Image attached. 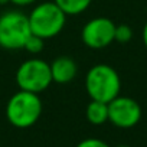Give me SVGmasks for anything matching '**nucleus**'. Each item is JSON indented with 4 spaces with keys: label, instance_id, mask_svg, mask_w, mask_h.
Instances as JSON below:
<instances>
[{
    "label": "nucleus",
    "instance_id": "5",
    "mask_svg": "<svg viewBox=\"0 0 147 147\" xmlns=\"http://www.w3.org/2000/svg\"><path fill=\"white\" fill-rule=\"evenodd\" d=\"M16 84L23 91L40 94L52 84L49 63L39 58L25 61L16 71Z\"/></svg>",
    "mask_w": 147,
    "mask_h": 147
},
{
    "label": "nucleus",
    "instance_id": "6",
    "mask_svg": "<svg viewBox=\"0 0 147 147\" xmlns=\"http://www.w3.org/2000/svg\"><path fill=\"white\" fill-rule=\"evenodd\" d=\"M115 23L108 18H94L88 20L81 33L85 46L91 49H104L114 42Z\"/></svg>",
    "mask_w": 147,
    "mask_h": 147
},
{
    "label": "nucleus",
    "instance_id": "1",
    "mask_svg": "<svg viewBox=\"0 0 147 147\" xmlns=\"http://www.w3.org/2000/svg\"><path fill=\"white\" fill-rule=\"evenodd\" d=\"M85 90L91 100L108 104L111 100L120 95L121 80L118 72L107 63L94 65L87 72Z\"/></svg>",
    "mask_w": 147,
    "mask_h": 147
},
{
    "label": "nucleus",
    "instance_id": "10",
    "mask_svg": "<svg viewBox=\"0 0 147 147\" xmlns=\"http://www.w3.org/2000/svg\"><path fill=\"white\" fill-rule=\"evenodd\" d=\"M66 16H75L85 12L92 0H53Z\"/></svg>",
    "mask_w": 147,
    "mask_h": 147
},
{
    "label": "nucleus",
    "instance_id": "15",
    "mask_svg": "<svg viewBox=\"0 0 147 147\" xmlns=\"http://www.w3.org/2000/svg\"><path fill=\"white\" fill-rule=\"evenodd\" d=\"M143 42H144V45L147 48V22H146V25L143 28Z\"/></svg>",
    "mask_w": 147,
    "mask_h": 147
},
{
    "label": "nucleus",
    "instance_id": "2",
    "mask_svg": "<svg viewBox=\"0 0 147 147\" xmlns=\"http://www.w3.org/2000/svg\"><path fill=\"white\" fill-rule=\"evenodd\" d=\"M42 114V101L39 94L29 91H18L10 97L6 105V117L9 123L18 128L32 127Z\"/></svg>",
    "mask_w": 147,
    "mask_h": 147
},
{
    "label": "nucleus",
    "instance_id": "9",
    "mask_svg": "<svg viewBox=\"0 0 147 147\" xmlns=\"http://www.w3.org/2000/svg\"><path fill=\"white\" fill-rule=\"evenodd\" d=\"M87 120L94 125H101L108 121V104L91 100V102L85 108Z\"/></svg>",
    "mask_w": 147,
    "mask_h": 147
},
{
    "label": "nucleus",
    "instance_id": "14",
    "mask_svg": "<svg viewBox=\"0 0 147 147\" xmlns=\"http://www.w3.org/2000/svg\"><path fill=\"white\" fill-rule=\"evenodd\" d=\"M9 2H12L16 6H29V5L35 3L36 0H9Z\"/></svg>",
    "mask_w": 147,
    "mask_h": 147
},
{
    "label": "nucleus",
    "instance_id": "13",
    "mask_svg": "<svg viewBox=\"0 0 147 147\" xmlns=\"http://www.w3.org/2000/svg\"><path fill=\"white\" fill-rule=\"evenodd\" d=\"M77 147H110V146L105 141L100 140V138H92L91 137V138H85V140L80 141Z\"/></svg>",
    "mask_w": 147,
    "mask_h": 147
},
{
    "label": "nucleus",
    "instance_id": "7",
    "mask_svg": "<svg viewBox=\"0 0 147 147\" xmlns=\"http://www.w3.org/2000/svg\"><path fill=\"white\" fill-rule=\"evenodd\" d=\"M141 118L140 104L130 97L117 95L108 102V121L118 128H131Z\"/></svg>",
    "mask_w": 147,
    "mask_h": 147
},
{
    "label": "nucleus",
    "instance_id": "8",
    "mask_svg": "<svg viewBox=\"0 0 147 147\" xmlns=\"http://www.w3.org/2000/svg\"><path fill=\"white\" fill-rule=\"evenodd\" d=\"M49 66H51L52 82L56 84H69L75 80L78 74L77 62L69 56H59L52 63H49Z\"/></svg>",
    "mask_w": 147,
    "mask_h": 147
},
{
    "label": "nucleus",
    "instance_id": "16",
    "mask_svg": "<svg viewBox=\"0 0 147 147\" xmlns=\"http://www.w3.org/2000/svg\"><path fill=\"white\" fill-rule=\"evenodd\" d=\"M117 147H130V146H125V144H121V146H117Z\"/></svg>",
    "mask_w": 147,
    "mask_h": 147
},
{
    "label": "nucleus",
    "instance_id": "11",
    "mask_svg": "<svg viewBox=\"0 0 147 147\" xmlns=\"http://www.w3.org/2000/svg\"><path fill=\"white\" fill-rule=\"evenodd\" d=\"M43 42H45V39H42V38H39V36H36V35L32 33V35L28 38V40H26L23 49H26L28 52H30V53H33V55H36V53H39V52L43 51V46H45Z\"/></svg>",
    "mask_w": 147,
    "mask_h": 147
},
{
    "label": "nucleus",
    "instance_id": "3",
    "mask_svg": "<svg viewBox=\"0 0 147 147\" xmlns=\"http://www.w3.org/2000/svg\"><path fill=\"white\" fill-rule=\"evenodd\" d=\"M28 18L32 33L45 40L58 36L65 28L66 22V15L55 2H45L38 5Z\"/></svg>",
    "mask_w": 147,
    "mask_h": 147
},
{
    "label": "nucleus",
    "instance_id": "4",
    "mask_svg": "<svg viewBox=\"0 0 147 147\" xmlns=\"http://www.w3.org/2000/svg\"><path fill=\"white\" fill-rule=\"evenodd\" d=\"M32 35L29 18L18 10H9L0 16V46L18 51L23 49L28 38Z\"/></svg>",
    "mask_w": 147,
    "mask_h": 147
},
{
    "label": "nucleus",
    "instance_id": "12",
    "mask_svg": "<svg viewBox=\"0 0 147 147\" xmlns=\"http://www.w3.org/2000/svg\"><path fill=\"white\" fill-rule=\"evenodd\" d=\"M133 38V30L128 25H115V32H114V40L120 43H127Z\"/></svg>",
    "mask_w": 147,
    "mask_h": 147
}]
</instances>
